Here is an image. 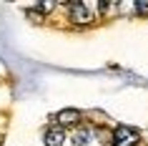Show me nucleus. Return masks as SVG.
<instances>
[{
  "mask_svg": "<svg viewBox=\"0 0 148 146\" xmlns=\"http://www.w3.org/2000/svg\"><path fill=\"white\" fill-rule=\"evenodd\" d=\"M86 141H88V129H80L75 134V146H86Z\"/></svg>",
  "mask_w": 148,
  "mask_h": 146,
  "instance_id": "obj_5",
  "label": "nucleus"
},
{
  "mask_svg": "<svg viewBox=\"0 0 148 146\" xmlns=\"http://www.w3.org/2000/svg\"><path fill=\"white\" fill-rule=\"evenodd\" d=\"M63 141H65V134L60 126H53L45 131V146H63Z\"/></svg>",
  "mask_w": 148,
  "mask_h": 146,
  "instance_id": "obj_4",
  "label": "nucleus"
},
{
  "mask_svg": "<svg viewBox=\"0 0 148 146\" xmlns=\"http://www.w3.org/2000/svg\"><path fill=\"white\" fill-rule=\"evenodd\" d=\"M70 20L75 25H88L93 23V13L86 3H70Z\"/></svg>",
  "mask_w": 148,
  "mask_h": 146,
  "instance_id": "obj_2",
  "label": "nucleus"
},
{
  "mask_svg": "<svg viewBox=\"0 0 148 146\" xmlns=\"http://www.w3.org/2000/svg\"><path fill=\"white\" fill-rule=\"evenodd\" d=\"M55 121L60 123V126H73V123L80 121V111L78 108H63V111H58Z\"/></svg>",
  "mask_w": 148,
  "mask_h": 146,
  "instance_id": "obj_3",
  "label": "nucleus"
},
{
  "mask_svg": "<svg viewBox=\"0 0 148 146\" xmlns=\"http://www.w3.org/2000/svg\"><path fill=\"white\" fill-rule=\"evenodd\" d=\"M136 13L146 15V13H148V0H140V3H136Z\"/></svg>",
  "mask_w": 148,
  "mask_h": 146,
  "instance_id": "obj_6",
  "label": "nucleus"
},
{
  "mask_svg": "<svg viewBox=\"0 0 148 146\" xmlns=\"http://www.w3.org/2000/svg\"><path fill=\"white\" fill-rule=\"evenodd\" d=\"M138 129H133V126H116V131H113V146H136L138 144Z\"/></svg>",
  "mask_w": 148,
  "mask_h": 146,
  "instance_id": "obj_1",
  "label": "nucleus"
}]
</instances>
